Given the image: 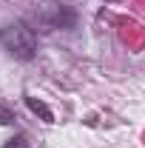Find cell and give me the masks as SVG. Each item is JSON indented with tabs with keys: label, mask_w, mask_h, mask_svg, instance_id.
<instances>
[{
	"label": "cell",
	"mask_w": 145,
	"mask_h": 148,
	"mask_svg": "<svg viewBox=\"0 0 145 148\" xmlns=\"http://www.w3.org/2000/svg\"><path fill=\"white\" fill-rule=\"evenodd\" d=\"M26 106H29V108L34 111V114H40V117H43L46 123H54V114H51V111L46 108V106H43L40 100H34V97H26Z\"/></svg>",
	"instance_id": "3957f363"
},
{
	"label": "cell",
	"mask_w": 145,
	"mask_h": 148,
	"mask_svg": "<svg viewBox=\"0 0 145 148\" xmlns=\"http://www.w3.org/2000/svg\"><path fill=\"white\" fill-rule=\"evenodd\" d=\"M3 148H29V140H26V134H17V137H12Z\"/></svg>",
	"instance_id": "5b68a950"
},
{
	"label": "cell",
	"mask_w": 145,
	"mask_h": 148,
	"mask_svg": "<svg viewBox=\"0 0 145 148\" xmlns=\"http://www.w3.org/2000/svg\"><path fill=\"white\" fill-rule=\"evenodd\" d=\"M0 46L14 57V60H34L37 57V34L26 23H12L0 29Z\"/></svg>",
	"instance_id": "6da1fadb"
},
{
	"label": "cell",
	"mask_w": 145,
	"mask_h": 148,
	"mask_svg": "<svg viewBox=\"0 0 145 148\" xmlns=\"http://www.w3.org/2000/svg\"><path fill=\"white\" fill-rule=\"evenodd\" d=\"M34 23L43 32L71 29L74 23H77V14H74L68 6H63V3H43V6H37V12H34Z\"/></svg>",
	"instance_id": "7a4b0ae2"
},
{
	"label": "cell",
	"mask_w": 145,
	"mask_h": 148,
	"mask_svg": "<svg viewBox=\"0 0 145 148\" xmlns=\"http://www.w3.org/2000/svg\"><path fill=\"white\" fill-rule=\"evenodd\" d=\"M105 3H117V0H105Z\"/></svg>",
	"instance_id": "8992f818"
},
{
	"label": "cell",
	"mask_w": 145,
	"mask_h": 148,
	"mask_svg": "<svg viewBox=\"0 0 145 148\" xmlns=\"http://www.w3.org/2000/svg\"><path fill=\"white\" fill-rule=\"evenodd\" d=\"M14 120H17V117H14V111L6 108V106L0 103V125H14Z\"/></svg>",
	"instance_id": "277c9868"
}]
</instances>
